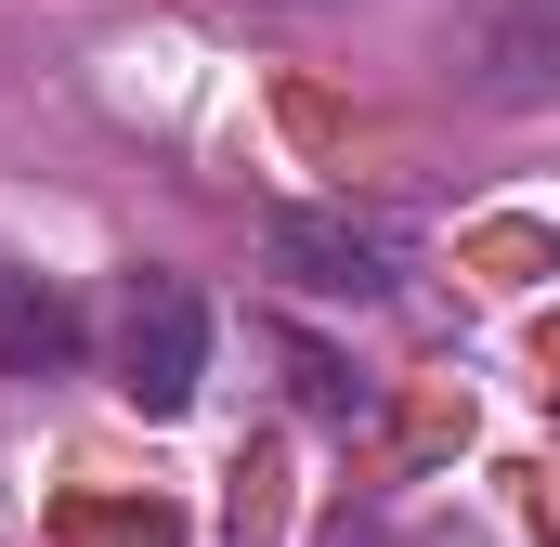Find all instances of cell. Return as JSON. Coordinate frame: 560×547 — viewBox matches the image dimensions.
<instances>
[{"label":"cell","mask_w":560,"mask_h":547,"mask_svg":"<svg viewBox=\"0 0 560 547\" xmlns=\"http://www.w3.org/2000/svg\"><path fill=\"white\" fill-rule=\"evenodd\" d=\"M196 379H209V300L183 274H131L118 287V392L143 417H183Z\"/></svg>","instance_id":"cell-1"},{"label":"cell","mask_w":560,"mask_h":547,"mask_svg":"<svg viewBox=\"0 0 560 547\" xmlns=\"http://www.w3.org/2000/svg\"><path fill=\"white\" fill-rule=\"evenodd\" d=\"M275 274L313 300H392L405 287V235L352 222V209H275Z\"/></svg>","instance_id":"cell-2"},{"label":"cell","mask_w":560,"mask_h":547,"mask_svg":"<svg viewBox=\"0 0 560 547\" xmlns=\"http://www.w3.org/2000/svg\"><path fill=\"white\" fill-rule=\"evenodd\" d=\"M456 66L482 105H548L560 92V0H469L456 13Z\"/></svg>","instance_id":"cell-3"},{"label":"cell","mask_w":560,"mask_h":547,"mask_svg":"<svg viewBox=\"0 0 560 547\" xmlns=\"http://www.w3.org/2000/svg\"><path fill=\"white\" fill-rule=\"evenodd\" d=\"M66 352H79V313H66L39 274L0 261V365H13V379H39V365H66Z\"/></svg>","instance_id":"cell-4"}]
</instances>
